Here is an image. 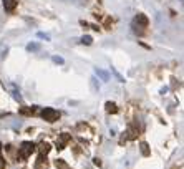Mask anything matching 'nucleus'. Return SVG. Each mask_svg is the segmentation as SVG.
Here are the masks:
<instances>
[{"instance_id":"nucleus-6","label":"nucleus","mask_w":184,"mask_h":169,"mask_svg":"<svg viewBox=\"0 0 184 169\" xmlns=\"http://www.w3.org/2000/svg\"><path fill=\"white\" fill-rule=\"evenodd\" d=\"M134 22H136V23H141L143 27H146V25H148V17L144 15V13H138Z\"/></svg>"},{"instance_id":"nucleus-1","label":"nucleus","mask_w":184,"mask_h":169,"mask_svg":"<svg viewBox=\"0 0 184 169\" xmlns=\"http://www.w3.org/2000/svg\"><path fill=\"white\" fill-rule=\"evenodd\" d=\"M33 149H35L33 143H30V141H23V143L20 144V147H18V156L22 157V159H27V157L33 153Z\"/></svg>"},{"instance_id":"nucleus-5","label":"nucleus","mask_w":184,"mask_h":169,"mask_svg":"<svg viewBox=\"0 0 184 169\" xmlns=\"http://www.w3.org/2000/svg\"><path fill=\"white\" fill-rule=\"evenodd\" d=\"M95 73H96V76H100L103 81H108V80H109V73H108V71H105V70L96 68V70H95Z\"/></svg>"},{"instance_id":"nucleus-12","label":"nucleus","mask_w":184,"mask_h":169,"mask_svg":"<svg viewBox=\"0 0 184 169\" xmlns=\"http://www.w3.org/2000/svg\"><path fill=\"white\" fill-rule=\"evenodd\" d=\"M56 167H58V169H70V166H68V164H66L63 159H58V161H56Z\"/></svg>"},{"instance_id":"nucleus-16","label":"nucleus","mask_w":184,"mask_h":169,"mask_svg":"<svg viewBox=\"0 0 184 169\" xmlns=\"http://www.w3.org/2000/svg\"><path fill=\"white\" fill-rule=\"evenodd\" d=\"M37 37H38V38H45V40H50V37H48V35H45L43 31H38Z\"/></svg>"},{"instance_id":"nucleus-13","label":"nucleus","mask_w":184,"mask_h":169,"mask_svg":"<svg viewBox=\"0 0 184 169\" xmlns=\"http://www.w3.org/2000/svg\"><path fill=\"white\" fill-rule=\"evenodd\" d=\"M111 71H113V75H115V76H116V80H118V81H119V83H125V78H123V76H121V75H119V73H118V71H116V70H115V68H111Z\"/></svg>"},{"instance_id":"nucleus-8","label":"nucleus","mask_w":184,"mask_h":169,"mask_svg":"<svg viewBox=\"0 0 184 169\" xmlns=\"http://www.w3.org/2000/svg\"><path fill=\"white\" fill-rule=\"evenodd\" d=\"M38 151H40L42 156H43V154H48V151H50V144L48 143H42L40 146H38Z\"/></svg>"},{"instance_id":"nucleus-11","label":"nucleus","mask_w":184,"mask_h":169,"mask_svg":"<svg viewBox=\"0 0 184 169\" xmlns=\"http://www.w3.org/2000/svg\"><path fill=\"white\" fill-rule=\"evenodd\" d=\"M27 50L28 51H38V50H40V45H38V43H28L27 45Z\"/></svg>"},{"instance_id":"nucleus-9","label":"nucleus","mask_w":184,"mask_h":169,"mask_svg":"<svg viewBox=\"0 0 184 169\" xmlns=\"http://www.w3.org/2000/svg\"><path fill=\"white\" fill-rule=\"evenodd\" d=\"M139 149H141V154L143 156H149V147H148V143H141L139 144Z\"/></svg>"},{"instance_id":"nucleus-4","label":"nucleus","mask_w":184,"mask_h":169,"mask_svg":"<svg viewBox=\"0 0 184 169\" xmlns=\"http://www.w3.org/2000/svg\"><path fill=\"white\" fill-rule=\"evenodd\" d=\"M68 141H70V136L68 134H62V136H60L58 141H56V144H58V149H63V146H65Z\"/></svg>"},{"instance_id":"nucleus-17","label":"nucleus","mask_w":184,"mask_h":169,"mask_svg":"<svg viewBox=\"0 0 184 169\" xmlns=\"http://www.w3.org/2000/svg\"><path fill=\"white\" fill-rule=\"evenodd\" d=\"M13 98H15V100H22V98H20V93H17V91H15V93H13Z\"/></svg>"},{"instance_id":"nucleus-10","label":"nucleus","mask_w":184,"mask_h":169,"mask_svg":"<svg viewBox=\"0 0 184 169\" xmlns=\"http://www.w3.org/2000/svg\"><path fill=\"white\" fill-rule=\"evenodd\" d=\"M80 41L83 45H91V43H93V38H91L90 35H83V37L80 38Z\"/></svg>"},{"instance_id":"nucleus-3","label":"nucleus","mask_w":184,"mask_h":169,"mask_svg":"<svg viewBox=\"0 0 184 169\" xmlns=\"http://www.w3.org/2000/svg\"><path fill=\"white\" fill-rule=\"evenodd\" d=\"M3 8L7 12H13L17 8V0H3Z\"/></svg>"},{"instance_id":"nucleus-14","label":"nucleus","mask_w":184,"mask_h":169,"mask_svg":"<svg viewBox=\"0 0 184 169\" xmlns=\"http://www.w3.org/2000/svg\"><path fill=\"white\" fill-rule=\"evenodd\" d=\"M91 86H93V90H95V91L100 90V83L96 81V78H91Z\"/></svg>"},{"instance_id":"nucleus-2","label":"nucleus","mask_w":184,"mask_h":169,"mask_svg":"<svg viewBox=\"0 0 184 169\" xmlns=\"http://www.w3.org/2000/svg\"><path fill=\"white\" fill-rule=\"evenodd\" d=\"M58 116H60V113L56 111L55 108H43V110H42V118L48 123H55L56 119H58Z\"/></svg>"},{"instance_id":"nucleus-7","label":"nucleus","mask_w":184,"mask_h":169,"mask_svg":"<svg viewBox=\"0 0 184 169\" xmlns=\"http://www.w3.org/2000/svg\"><path fill=\"white\" fill-rule=\"evenodd\" d=\"M106 111L108 113H113V114H115V113H118V106H116V103H113V101H106Z\"/></svg>"},{"instance_id":"nucleus-15","label":"nucleus","mask_w":184,"mask_h":169,"mask_svg":"<svg viewBox=\"0 0 184 169\" xmlns=\"http://www.w3.org/2000/svg\"><path fill=\"white\" fill-rule=\"evenodd\" d=\"M53 61L58 63V65H63V63H65V60H63L62 56H53Z\"/></svg>"}]
</instances>
